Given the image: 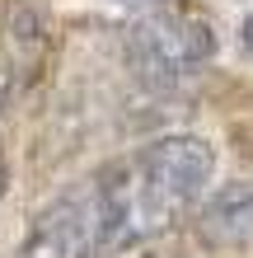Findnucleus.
<instances>
[{"label": "nucleus", "mask_w": 253, "mask_h": 258, "mask_svg": "<svg viewBox=\"0 0 253 258\" xmlns=\"http://www.w3.org/2000/svg\"><path fill=\"white\" fill-rule=\"evenodd\" d=\"M197 235L206 249H244L253 244V183H225L197 211Z\"/></svg>", "instance_id": "20e7f679"}, {"label": "nucleus", "mask_w": 253, "mask_h": 258, "mask_svg": "<svg viewBox=\"0 0 253 258\" xmlns=\"http://www.w3.org/2000/svg\"><path fill=\"white\" fill-rule=\"evenodd\" d=\"M24 80H28V75L14 66V56H10L5 47H0V113H5V108H10V99L24 89Z\"/></svg>", "instance_id": "39448f33"}, {"label": "nucleus", "mask_w": 253, "mask_h": 258, "mask_svg": "<svg viewBox=\"0 0 253 258\" xmlns=\"http://www.w3.org/2000/svg\"><path fill=\"white\" fill-rule=\"evenodd\" d=\"M94 253H103V221L94 188H85L42 211L14 258H94Z\"/></svg>", "instance_id": "7ed1b4c3"}, {"label": "nucleus", "mask_w": 253, "mask_h": 258, "mask_svg": "<svg viewBox=\"0 0 253 258\" xmlns=\"http://www.w3.org/2000/svg\"><path fill=\"white\" fill-rule=\"evenodd\" d=\"M239 38H244V47L253 52V14H248V19H244V28H239Z\"/></svg>", "instance_id": "0eeeda50"}, {"label": "nucleus", "mask_w": 253, "mask_h": 258, "mask_svg": "<svg viewBox=\"0 0 253 258\" xmlns=\"http://www.w3.org/2000/svg\"><path fill=\"white\" fill-rule=\"evenodd\" d=\"M131 5H174V0H131Z\"/></svg>", "instance_id": "6e6552de"}, {"label": "nucleus", "mask_w": 253, "mask_h": 258, "mask_svg": "<svg viewBox=\"0 0 253 258\" xmlns=\"http://www.w3.org/2000/svg\"><path fill=\"white\" fill-rule=\"evenodd\" d=\"M216 52L211 24L197 14H150L127 28V61L141 85L150 89H174Z\"/></svg>", "instance_id": "f03ea898"}, {"label": "nucleus", "mask_w": 253, "mask_h": 258, "mask_svg": "<svg viewBox=\"0 0 253 258\" xmlns=\"http://www.w3.org/2000/svg\"><path fill=\"white\" fill-rule=\"evenodd\" d=\"M5 188H10V164H5V155H0V202H5Z\"/></svg>", "instance_id": "423d86ee"}, {"label": "nucleus", "mask_w": 253, "mask_h": 258, "mask_svg": "<svg viewBox=\"0 0 253 258\" xmlns=\"http://www.w3.org/2000/svg\"><path fill=\"white\" fill-rule=\"evenodd\" d=\"M211 169L216 150L202 136H159L131 160L103 169L89 183L103 221V253L169 230L211 183Z\"/></svg>", "instance_id": "f257e3e1"}]
</instances>
